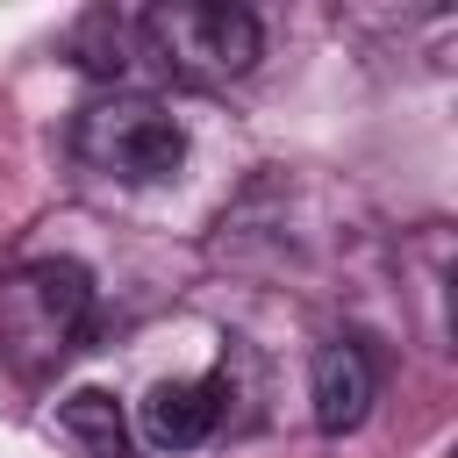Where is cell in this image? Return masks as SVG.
Segmentation results:
<instances>
[{
  "label": "cell",
  "instance_id": "1",
  "mask_svg": "<svg viewBox=\"0 0 458 458\" xmlns=\"http://www.w3.org/2000/svg\"><path fill=\"white\" fill-rule=\"evenodd\" d=\"M93 329V272L79 258H29L0 279V358L21 379L57 372Z\"/></svg>",
  "mask_w": 458,
  "mask_h": 458
},
{
  "label": "cell",
  "instance_id": "2",
  "mask_svg": "<svg viewBox=\"0 0 458 458\" xmlns=\"http://www.w3.org/2000/svg\"><path fill=\"white\" fill-rule=\"evenodd\" d=\"M136 43L157 72H172L186 86H222L258 64L265 29L250 7H229V0H165V7L136 14Z\"/></svg>",
  "mask_w": 458,
  "mask_h": 458
},
{
  "label": "cell",
  "instance_id": "3",
  "mask_svg": "<svg viewBox=\"0 0 458 458\" xmlns=\"http://www.w3.org/2000/svg\"><path fill=\"white\" fill-rule=\"evenodd\" d=\"M72 157L122 186H157L186 165V122L157 93H100L72 114Z\"/></svg>",
  "mask_w": 458,
  "mask_h": 458
},
{
  "label": "cell",
  "instance_id": "4",
  "mask_svg": "<svg viewBox=\"0 0 458 458\" xmlns=\"http://www.w3.org/2000/svg\"><path fill=\"white\" fill-rule=\"evenodd\" d=\"M372 394H379V372H372V358L358 351V344H322L315 351V372H308V401H315V429H329V437H344V429H358L365 422V408H372Z\"/></svg>",
  "mask_w": 458,
  "mask_h": 458
},
{
  "label": "cell",
  "instance_id": "5",
  "mask_svg": "<svg viewBox=\"0 0 458 458\" xmlns=\"http://www.w3.org/2000/svg\"><path fill=\"white\" fill-rule=\"evenodd\" d=\"M222 394H229V379H222V372L150 386V401H143V437H150L157 451H193V444L222 422Z\"/></svg>",
  "mask_w": 458,
  "mask_h": 458
},
{
  "label": "cell",
  "instance_id": "6",
  "mask_svg": "<svg viewBox=\"0 0 458 458\" xmlns=\"http://www.w3.org/2000/svg\"><path fill=\"white\" fill-rule=\"evenodd\" d=\"M57 429H64L86 458H136V451H129V422H122L114 394H100V386L64 394V401H57Z\"/></svg>",
  "mask_w": 458,
  "mask_h": 458
},
{
  "label": "cell",
  "instance_id": "7",
  "mask_svg": "<svg viewBox=\"0 0 458 458\" xmlns=\"http://www.w3.org/2000/svg\"><path fill=\"white\" fill-rule=\"evenodd\" d=\"M72 50H79V64H86V72H100V79H114V72H129V64L143 57V43H136V14H114V7H93V14L79 21V36H72Z\"/></svg>",
  "mask_w": 458,
  "mask_h": 458
}]
</instances>
